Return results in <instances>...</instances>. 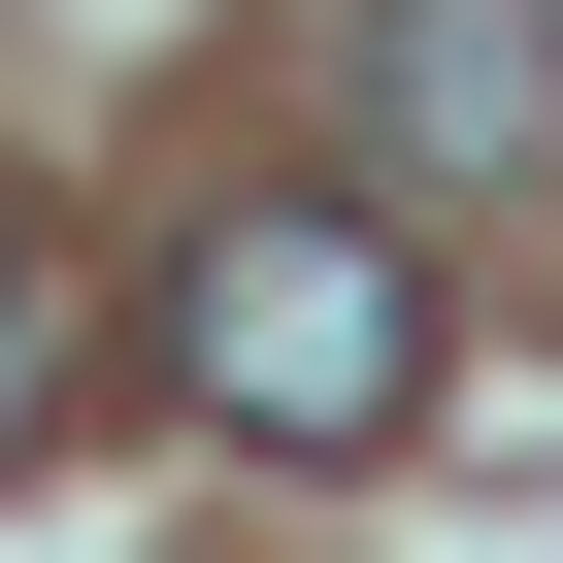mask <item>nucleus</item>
Segmentation results:
<instances>
[{"label":"nucleus","mask_w":563,"mask_h":563,"mask_svg":"<svg viewBox=\"0 0 563 563\" xmlns=\"http://www.w3.org/2000/svg\"><path fill=\"white\" fill-rule=\"evenodd\" d=\"M133 365H166L232 464H398V431H431V232H398L365 166H265V199H199V232L133 265Z\"/></svg>","instance_id":"nucleus-1"},{"label":"nucleus","mask_w":563,"mask_h":563,"mask_svg":"<svg viewBox=\"0 0 563 563\" xmlns=\"http://www.w3.org/2000/svg\"><path fill=\"white\" fill-rule=\"evenodd\" d=\"M365 199H563V0H332Z\"/></svg>","instance_id":"nucleus-2"},{"label":"nucleus","mask_w":563,"mask_h":563,"mask_svg":"<svg viewBox=\"0 0 563 563\" xmlns=\"http://www.w3.org/2000/svg\"><path fill=\"white\" fill-rule=\"evenodd\" d=\"M34 398H67V299H34V265H0V431H34Z\"/></svg>","instance_id":"nucleus-3"}]
</instances>
